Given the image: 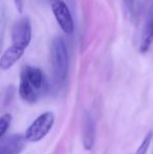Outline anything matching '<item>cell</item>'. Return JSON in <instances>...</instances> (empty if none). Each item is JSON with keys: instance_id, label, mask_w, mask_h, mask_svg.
Listing matches in <instances>:
<instances>
[{"instance_id": "6da1fadb", "label": "cell", "mask_w": 153, "mask_h": 154, "mask_svg": "<svg viewBox=\"0 0 153 154\" xmlns=\"http://www.w3.org/2000/svg\"><path fill=\"white\" fill-rule=\"evenodd\" d=\"M48 90L46 78L40 68L35 66L23 67L20 75L19 95L29 104H36Z\"/></svg>"}, {"instance_id": "7a4b0ae2", "label": "cell", "mask_w": 153, "mask_h": 154, "mask_svg": "<svg viewBox=\"0 0 153 154\" xmlns=\"http://www.w3.org/2000/svg\"><path fill=\"white\" fill-rule=\"evenodd\" d=\"M50 61L55 85L63 87L69 72V54L65 41L62 37H55L50 45Z\"/></svg>"}, {"instance_id": "3957f363", "label": "cell", "mask_w": 153, "mask_h": 154, "mask_svg": "<svg viewBox=\"0 0 153 154\" xmlns=\"http://www.w3.org/2000/svg\"><path fill=\"white\" fill-rule=\"evenodd\" d=\"M11 38V48L24 54L32 40V23L27 17H22L14 23Z\"/></svg>"}, {"instance_id": "277c9868", "label": "cell", "mask_w": 153, "mask_h": 154, "mask_svg": "<svg viewBox=\"0 0 153 154\" xmlns=\"http://www.w3.org/2000/svg\"><path fill=\"white\" fill-rule=\"evenodd\" d=\"M55 124V114L47 111L39 116L33 123L29 125L25 132V137L27 142L37 143L47 135Z\"/></svg>"}, {"instance_id": "5b68a950", "label": "cell", "mask_w": 153, "mask_h": 154, "mask_svg": "<svg viewBox=\"0 0 153 154\" xmlns=\"http://www.w3.org/2000/svg\"><path fill=\"white\" fill-rule=\"evenodd\" d=\"M51 12L60 29L65 34L72 35L75 31V23L72 13L63 0H49Z\"/></svg>"}, {"instance_id": "8992f818", "label": "cell", "mask_w": 153, "mask_h": 154, "mask_svg": "<svg viewBox=\"0 0 153 154\" xmlns=\"http://www.w3.org/2000/svg\"><path fill=\"white\" fill-rule=\"evenodd\" d=\"M96 121L89 111L83 112L82 119V144L85 150L90 151L94 146L96 142Z\"/></svg>"}, {"instance_id": "52a82bcc", "label": "cell", "mask_w": 153, "mask_h": 154, "mask_svg": "<svg viewBox=\"0 0 153 154\" xmlns=\"http://www.w3.org/2000/svg\"><path fill=\"white\" fill-rule=\"evenodd\" d=\"M26 137L22 134H11L0 140V154H19L24 149Z\"/></svg>"}, {"instance_id": "ba28073f", "label": "cell", "mask_w": 153, "mask_h": 154, "mask_svg": "<svg viewBox=\"0 0 153 154\" xmlns=\"http://www.w3.org/2000/svg\"><path fill=\"white\" fill-rule=\"evenodd\" d=\"M153 44V11L148 15V18L144 25L142 34L141 43H139V53L146 54L149 51Z\"/></svg>"}, {"instance_id": "9c48e42d", "label": "cell", "mask_w": 153, "mask_h": 154, "mask_svg": "<svg viewBox=\"0 0 153 154\" xmlns=\"http://www.w3.org/2000/svg\"><path fill=\"white\" fill-rule=\"evenodd\" d=\"M13 116L11 113H4L0 118V137H4L12 123Z\"/></svg>"}, {"instance_id": "30bf717a", "label": "cell", "mask_w": 153, "mask_h": 154, "mask_svg": "<svg viewBox=\"0 0 153 154\" xmlns=\"http://www.w3.org/2000/svg\"><path fill=\"white\" fill-rule=\"evenodd\" d=\"M152 136H153V131H149L146 134L145 138H144L143 142L141 143V145H139V147L137 148L135 154H147L148 150H149L150 144H151Z\"/></svg>"}, {"instance_id": "8fae6325", "label": "cell", "mask_w": 153, "mask_h": 154, "mask_svg": "<svg viewBox=\"0 0 153 154\" xmlns=\"http://www.w3.org/2000/svg\"><path fill=\"white\" fill-rule=\"evenodd\" d=\"M15 4H16V8H18L19 12H22L23 10V0H14Z\"/></svg>"}, {"instance_id": "7c38bea8", "label": "cell", "mask_w": 153, "mask_h": 154, "mask_svg": "<svg viewBox=\"0 0 153 154\" xmlns=\"http://www.w3.org/2000/svg\"><path fill=\"white\" fill-rule=\"evenodd\" d=\"M124 2L127 4L128 6H131L133 4V2H134V0H124Z\"/></svg>"}, {"instance_id": "4fadbf2b", "label": "cell", "mask_w": 153, "mask_h": 154, "mask_svg": "<svg viewBox=\"0 0 153 154\" xmlns=\"http://www.w3.org/2000/svg\"><path fill=\"white\" fill-rule=\"evenodd\" d=\"M152 154H153V152H152Z\"/></svg>"}]
</instances>
